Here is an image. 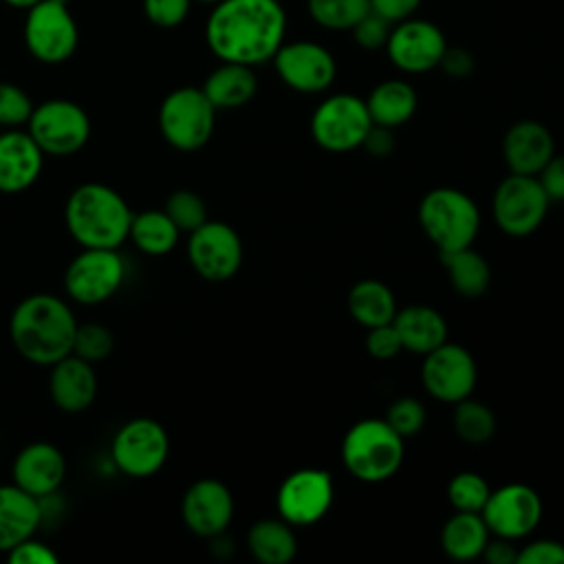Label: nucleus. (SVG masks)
<instances>
[{
    "mask_svg": "<svg viewBox=\"0 0 564 564\" xmlns=\"http://www.w3.org/2000/svg\"><path fill=\"white\" fill-rule=\"evenodd\" d=\"M170 454L165 427L148 416L132 419L119 427L110 445L115 467L130 478H148L156 474Z\"/></svg>",
    "mask_w": 564,
    "mask_h": 564,
    "instance_id": "nucleus-11",
    "label": "nucleus"
},
{
    "mask_svg": "<svg viewBox=\"0 0 564 564\" xmlns=\"http://www.w3.org/2000/svg\"><path fill=\"white\" fill-rule=\"evenodd\" d=\"M489 564H513L518 560V549L513 544V540H507V538H500V535H489L485 549H482V555Z\"/></svg>",
    "mask_w": 564,
    "mask_h": 564,
    "instance_id": "nucleus-49",
    "label": "nucleus"
},
{
    "mask_svg": "<svg viewBox=\"0 0 564 564\" xmlns=\"http://www.w3.org/2000/svg\"><path fill=\"white\" fill-rule=\"evenodd\" d=\"M549 196L538 176L511 174L502 178L491 198V214L498 229L513 238L531 236L546 218Z\"/></svg>",
    "mask_w": 564,
    "mask_h": 564,
    "instance_id": "nucleus-7",
    "label": "nucleus"
},
{
    "mask_svg": "<svg viewBox=\"0 0 564 564\" xmlns=\"http://www.w3.org/2000/svg\"><path fill=\"white\" fill-rule=\"evenodd\" d=\"M480 516L491 535L516 542L538 529L542 520V498L524 482H507L489 491Z\"/></svg>",
    "mask_w": 564,
    "mask_h": 564,
    "instance_id": "nucleus-15",
    "label": "nucleus"
},
{
    "mask_svg": "<svg viewBox=\"0 0 564 564\" xmlns=\"http://www.w3.org/2000/svg\"><path fill=\"white\" fill-rule=\"evenodd\" d=\"M44 163V152L29 132L9 128L0 132V192L18 194L29 189Z\"/></svg>",
    "mask_w": 564,
    "mask_h": 564,
    "instance_id": "nucleus-22",
    "label": "nucleus"
},
{
    "mask_svg": "<svg viewBox=\"0 0 564 564\" xmlns=\"http://www.w3.org/2000/svg\"><path fill=\"white\" fill-rule=\"evenodd\" d=\"M48 390L53 403L70 414L84 412L97 397V375L93 364L70 352L51 366Z\"/></svg>",
    "mask_w": 564,
    "mask_h": 564,
    "instance_id": "nucleus-23",
    "label": "nucleus"
},
{
    "mask_svg": "<svg viewBox=\"0 0 564 564\" xmlns=\"http://www.w3.org/2000/svg\"><path fill=\"white\" fill-rule=\"evenodd\" d=\"M286 33L280 0H220L214 4L205 42L220 62L258 66L273 59Z\"/></svg>",
    "mask_w": 564,
    "mask_h": 564,
    "instance_id": "nucleus-1",
    "label": "nucleus"
},
{
    "mask_svg": "<svg viewBox=\"0 0 564 564\" xmlns=\"http://www.w3.org/2000/svg\"><path fill=\"white\" fill-rule=\"evenodd\" d=\"M419 225L438 253L454 251L474 245L480 209L463 189L434 187L419 203Z\"/></svg>",
    "mask_w": 564,
    "mask_h": 564,
    "instance_id": "nucleus-5",
    "label": "nucleus"
},
{
    "mask_svg": "<svg viewBox=\"0 0 564 564\" xmlns=\"http://www.w3.org/2000/svg\"><path fill=\"white\" fill-rule=\"evenodd\" d=\"M370 126L372 119L366 99L350 93L326 97L311 115V137L328 152H350L361 148Z\"/></svg>",
    "mask_w": 564,
    "mask_h": 564,
    "instance_id": "nucleus-8",
    "label": "nucleus"
},
{
    "mask_svg": "<svg viewBox=\"0 0 564 564\" xmlns=\"http://www.w3.org/2000/svg\"><path fill=\"white\" fill-rule=\"evenodd\" d=\"M247 546L260 564H289L297 553V538L286 520L264 518L249 527Z\"/></svg>",
    "mask_w": 564,
    "mask_h": 564,
    "instance_id": "nucleus-29",
    "label": "nucleus"
},
{
    "mask_svg": "<svg viewBox=\"0 0 564 564\" xmlns=\"http://www.w3.org/2000/svg\"><path fill=\"white\" fill-rule=\"evenodd\" d=\"M11 474L20 489L42 500L62 485L66 476V460L55 445L35 441L18 452Z\"/></svg>",
    "mask_w": 564,
    "mask_h": 564,
    "instance_id": "nucleus-21",
    "label": "nucleus"
},
{
    "mask_svg": "<svg viewBox=\"0 0 564 564\" xmlns=\"http://www.w3.org/2000/svg\"><path fill=\"white\" fill-rule=\"evenodd\" d=\"M366 106L372 123L394 130L414 117L419 97L412 84L403 79H386L370 90V95L366 97Z\"/></svg>",
    "mask_w": 564,
    "mask_h": 564,
    "instance_id": "nucleus-28",
    "label": "nucleus"
},
{
    "mask_svg": "<svg viewBox=\"0 0 564 564\" xmlns=\"http://www.w3.org/2000/svg\"><path fill=\"white\" fill-rule=\"evenodd\" d=\"M194 0H143L145 18L159 29L178 26L192 7Z\"/></svg>",
    "mask_w": 564,
    "mask_h": 564,
    "instance_id": "nucleus-41",
    "label": "nucleus"
},
{
    "mask_svg": "<svg viewBox=\"0 0 564 564\" xmlns=\"http://www.w3.org/2000/svg\"><path fill=\"white\" fill-rule=\"evenodd\" d=\"M216 108L203 93V88L183 86L165 95L159 106V130L163 139L181 150H200L214 134Z\"/></svg>",
    "mask_w": 564,
    "mask_h": 564,
    "instance_id": "nucleus-6",
    "label": "nucleus"
},
{
    "mask_svg": "<svg viewBox=\"0 0 564 564\" xmlns=\"http://www.w3.org/2000/svg\"><path fill=\"white\" fill-rule=\"evenodd\" d=\"M421 381L430 397L443 403H458L471 397L478 368L471 352L454 341H443L427 355H423Z\"/></svg>",
    "mask_w": 564,
    "mask_h": 564,
    "instance_id": "nucleus-14",
    "label": "nucleus"
},
{
    "mask_svg": "<svg viewBox=\"0 0 564 564\" xmlns=\"http://www.w3.org/2000/svg\"><path fill=\"white\" fill-rule=\"evenodd\" d=\"M447 48L443 31L427 20L408 18L392 24L386 53L390 62L403 73H427L438 68V62Z\"/></svg>",
    "mask_w": 564,
    "mask_h": 564,
    "instance_id": "nucleus-18",
    "label": "nucleus"
},
{
    "mask_svg": "<svg viewBox=\"0 0 564 564\" xmlns=\"http://www.w3.org/2000/svg\"><path fill=\"white\" fill-rule=\"evenodd\" d=\"M7 555L11 564H57L59 560L48 544L33 540V535L15 544L11 551H7Z\"/></svg>",
    "mask_w": 564,
    "mask_h": 564,
    "instance_id": "nucleus-44",
    "label": "nucleus"
},
{
    "mask_svg": "<svg viewBox=\"0 0 564 564\" xmlns=\"http://www.w3.org/2000/svg\"><path fill=\"white\" fill-rule=\"evenodd\" d=\"M438 68H443V73L454 79H463L474 73V55L467 48L447 44V48L438 62Z\"/></svg>",
    "mask_w": 564,
    "mask_h": 564,
    "instance_id": "nucleus-46",
    "label": "nucleus"
},
{
    "mask_svg": "<svg viewBox=\"0 0 564 564\" xmlns=\"http://www.w3.org/2000/svg\"><path fill=\"white\" fill-rule=\"evenodd\" d=\"M115 348L112 333L101 324H77L73 352L79 355L86 361H101L106 359Z\"/></svg>",
    "mask_w": 564,
    "mask_h": 564,
    "instance_id": "nucleus-37",
    "label": "nucleus"
},
{
    "mask_svg": "<svg viewBox=\"0 0 564 564\" xmlns=\"http://www.w3.org/2000/svg\"><path fill=\"white\" fill-rule=\"evenodd\" d=\"M2 2H7L9 7H15V9H29V7L37 4L40 0H2Z\"/></svg>",
    "mask_w": 564,
    "mask_h": 564,
    "instance_id": "nucleus-50",
    "label": "nucleus"
},
{
    "mask_svg": "<svg viewBox=\"0 0 564 564\" xmlns=\"http://www.w3.org/2000/svg\"><path fill=\"white\" fill-rule=\"evenodd\" d=\"M123 275L126 267L117 249L84 247V251L70 260L64 273V286L70 300L95 306L117 293Z\"/></svg>",
    "mask_w": 564,
    "mask_h": 564,
    "instance_id": "nucleus-13",
    "label": "nucleus"
},
{
    "mask_svg": "<svg viewBox=\"0 0 564 564\" xmlns=\"http://www.w3.org/2000/svg\"><path fill=\"white\" fill-rule=\"evenodd\" d=\"M163 212L172 218V223L178 227V231H187V234H192L205 220H209L205 200L192 189L172 192L165 200Z\"/></svg>",
    "mask_w": 564,
    "mask_h": 564,
    "instance_id": "nucleus-36",
    "label": "nucleus"
},
{
    "mask_svg": "<svg viewBox=\"0 0 564 564\" xmlns=\"http://www.w3.org/2000/svg\"><path fill=\"white\" fill-rule=\"evenodd\" d=\"M194 2H207V4H216V2H220V0H194Z\"/></svg>",
    "mask_w": 564,
    "mask_h": 564,
    "instance_id": "nucleus-51",
    "label": "nucleus"
},
{
    "mask_svg": "<svg viewBox=\"0 0 564 564\" xmlns=\"http://www.w3.org/2000/svg\"><path fill=\"white\" fill-rule=\"evenodd\" d=\"M538 178L551 203H564V154H553Z\"/></svg>",
    "mask_w": 564,
    "mask_h": 564,
    "instance_id": "nucleus-45",
    "label": "nucleus"
},
{
    "mask_svg": "<svg viewBox=\"0 0 564 564\" xmlns=\"http://www.w3.org/2000/svg\"><path fill=\"white\" fill-rule=\"evenodd\" d=\"M79 42L77 22L66 0H40L26 9L24 44L42 64L66 62Z\"/></svg>",
    "mask_w": 564,
    "mask_h": 564,
    "instance_id": "nucleus-9",
    "label": "nucleus"
},
{
    "mask_svg": "<svg viewBox=\"0 0 564 564\" xmlns=\"http://www.w3.org/2000/svg\"><path fill=\"white\" fill-rule=\"evenodd\" d=\"M425 405L414 397H401L390 403L386 412V423L403 438L414 436L425 425Z\"/></svg>",
    "mask_w": 564,
    "mask_h": 564,
    "instance_id": "nucleus-38",
    "label": "nucleus"
},
{
    "mask_svg": "<svg viewBox=\"0 0 564 564\" xmlns=\"http://www.w3.org/2000/svg\"><path fill=\"white\" fill-rule=\"evenodd\" d=\"M361 148H364L368 154H372L375 159H386V156H390L392 150H394V134H392V128L372 123L370 130H368L366 137H364Z\"/></svg>",
    "mask_w": 564,
    "mask_h": 564,
    "instance_id": "nucleus-48",
    "label": "nucleus"
},
{
    "mask_svg": "<svg viewBox=\"0 0 564 564\" xmlns=\"http://www.w3.org/2000/svg\"><path fill=\"white\" fill-rule=\"evenodd\" d=\"M75 333L77 319L70 306L51 293L24 297L9 319V335L15 350L37 366H53L70 355Z\"/></svg>",
    "mask_w": 564,
    "mask_h": 564,
    "instance_id": "nucleus-2",
    "label": "nucleus"
},
{
    "mask_svg": "<svg viewBox=\"0 0 564 564\" xmlns=\"http://www.w3.org/2000/svg\"><path fill=\"white\" fill-rule=\"evenodd\" d=\"M441 262L447 271L452 289L463 297H478L489 289L491 269L489 262L471 247L443 251Z\"/></svg>",
    "mask_w": 564,
    "mask_h": 564,
    "instance_id": "nucleus-31",
    "label": "nucleus"
},
{
    "mask_svg": "<svg viewBox=\"0 0 564 564\" xmlns=\"http://www.w3.org/2000/svg\"><path fill=\"white\" fill-rule=\"evenodd\" d=\"M40 498L26 494L15 482L0 485V551H11L22 540L31 538L42 524Z\"/></svg>",
    "mask_w": 564,
    "mask_h": 564,
    "instance_id": "nucleus-24",
    "label": "nucleus"
},
{
    "mask_svg": "<svg viewBox=\"0 0 564 564\" xmlns=\"http://www.w3.org/2000/svg\"><path fill=\"white\" fill-rule=\"evenodd\" d=\"M273 66L278 77L291 90L304 95L324 93L337 75L333 53L311 40L282 42V46L273 55Z\"/></svg>",
    "mask_w": 564,
    "mask_h": 564,
    "instance_id": "nucleus-17",
    "label": "nucleus"
},
{
    "mask_svg": "<svg viewBox=\"0 0 564 564\" xmlns=\"http://www.w3.org/2000/svg\"><path fill=\"white\" fill-rule=\"evenodd\" d=\"M313 22L328 31H350L366 13H370V0H306Z\"/></svg>",
    "mask_w": 564,
    "mask_h": 564,
    "instance_id": "nucleus-34",
    "label": "nucleus"
},
{
    "mask_svg": "<svg viewBox=\"0 0 564 564\" xmlns=\"http://www.w3.org/2000/svg\"><path fill=\"white\" fill-rule=\"evenodd\" d=\"M31 97L15 84L0 82V128H18L33 112Z\"/></svg>",
    "mask_w": 564,
    "mask_h": 564,
    "instance_id": "nucleus-39",
    "label": "nucleus"
},
{
    "mask_svg": "<svg viewBox=\"0 0 564 564\" xmlns=\"http://www.w3.org/2000/svg\"><path fill=\"white\" fill-rule=\"evenodd\" d=\"M390 31H392V24L388 20H383L381 15L377 13H366L352 29V40L357 42V46L366 48V51H379V48H386L388 44V37H390Z\"/></svg>",
    "mask_w": 564,
    "mask_h": 564,
    "instance_id": "nucleus-40",
    "label": "nucleus"
},
{
    "mask_svg": "<svg viewBox=\"0 0 564 564\" xmlns=\"http://www.w3.org/2000/svg\"><path fill=\"white\" fill-rule=\"evenodd\" d=\"M256 90L258 77L253 73V66L236 62H223L207 75L203 84V93L216 110L240 108L253 99Z\"/></svg>",
    "mask_w": 564,
    "mask_h": 564,
    "instance_id": "nucleus-26",
    "label": "nucleus"
},
{
    "mask_svg": "<svg viewBox=\"0 0 564 564\" xmlns=\"http://www.w3.org/2000/svg\"><path fill=\"white\" fill-rule=\"evenodd\" d=\"M178 227L172 218L161 209H145L141 214H132L128 238L134 247L148 256H165L178 242Z\"/></svg>",
    "mask_w": 564,
    "mask_h": 564,
    "instance_id": "nucleus-32",
    "label": "nucleus"
},
{
    "mask_svg": "<svg viewBox=\"0 0 564 564\" xmlns=\"http://www.w3.org/2000/svg\"><path fill=\"white\" fill-rule=\"evenodd\" d=\"M405 456L403 436L386 419H361L341 438V460L348 474L361 482H383L392 478Z\"/></svg>",
    "mask_w": 564,
    "mask_h": 564,
    "instance_id": "nucleus-4",
    "label": "nucleus"
},
{
    "mask_svg": "<svg viewBox=\"0 0 564 564\" xmlns=\"http://www.w3.org/2000/svg\"><path fill=\"white\" fill-rule=\"evenodd\" d=\"M335 498L333 476L326 469L302 467L291 471L278 487L275 507L291 527H308L319 522Z\"/></svg>",
    "mask_w": 564,
    "mask_h": 564,
    "instance_id": "nucleus-12",
    "label": "nucleus"
},
{
    "mask_svg": "<svg viewBox=\"0 0 564 564\" xmlns=\"http://www.w3.org/2000/svg\"><path fill=\"white\" fill-rule=\"evenodd\" d=\"M489 529L476 511H454L441 529V549L456 562H469L482 555Z\"/></svg>",
    "mask_w": 564,
    "mask_h": 564,
    "instance_id": "nucleus-27",
    "label": "nucleus"
},
{
    "mask_svg": "<svg viewBox=\"0 0 564 564\" xmlns=\"http://www.w3.org/2000/svg\"><path fill=\"white\" fill-rule=\"evenodd\" d=\"M0 132H2V130H0Z\"/></svg>",
    "mask_w": 564,
    "mask_h": 564,
    "instance_id": "nucleus-52",
    "label": "nucleus"
},
{
    "mask_svg": "<svg viewBox=\"0 0 564 564\" xmlns=\"http://www.w3.org/2000/svg\"><path fill=\"white\" fill-rule=\"evenodd\" d=\"M452 423L456 436L467 445H482L496 432V416L491 408L471 397L454 403Z\"/></svg>",
    "mask_w": 564,
    "mask_h": 564,
    "instance_id": "nucleus-33",
    "label": "nucleus"
},
{
    "mask_svg": "<svg viewBox=\"0 0 564 564\" xmlns=\"http://www.w3.org/2000/svg\"><path fill=\"white\" fill-rule=\"evenodd\" d=\"M26 132L44 154L68 156L82 150L90 137L86 110L68 99H48L33 108Z\"/></svg>",
    "mask_w": 564,
    "mask_h": 564,
    "instance_id": "nucleus-10",
    "label": "nucleus"
},
{
    "mask_svg": "<svg viewBox=\"0 0 564 564\" xmlns=\"http://www.w3.org/2000/svg\"><path fill=\"white\" fill-rule=\"evenodd\" d=\"M346 304L350 317L364 328L388 324L397 315V300L392 289L375 278L355 282L348 291Z\"/></svg>",
    "mask_w": 564,
    "mask_h": 564,
    "instance_id": "nucleus-30",
    "label": "nucleus"
},
{
    "mask_svg": "<svg viewBox=\"0 0 564 564\" xmlns=\"http://www.w3.org/2000/svg\"><path fill=\"white\" fill-rule=\"evenodd\" d=\"M187 258L200 278L225 282L234 278L242 264V240L231 225L205 220L189 234Z\"/></svg>",
    "mask_w": 564,
    "mask_h": 564,
    "instance_id": "nucleus-16",
    "label": "nucleus"
},
{
    "mask_svg": "<svg viewBox=\"0 0 564 564\" xmlns=\"http://www.w3.org/2000/svg\"><path fill=\"white\" fill-rule=\"evenodd\" d=\"M553 154V134L535 119H520L511 123L502 137V156L511 174L538 176Z\"/></svg>",
    "mask_w": 564,
    "mask_h": 564,
    "instance_id": "nucleus-20",
    "label": "nucleus"
},
{
    "mask_svg": "<svg viewBox=\"0 0 564 564\" xmlns=\"http://www.w3.org/2000/svg\"><path fill=\"white\" fill-rule=\"evenodd\" d=\"M181 516L185 527L200 538H218L234 518V496L225 482L200 478L187 487Z\"/></svg>",
    "mask_w": 564,
    "mask_h": 564,
    "instance_id": "nucleus-19",
    "label": "nucleus"
},
{
    "mask_svg": "<svg viewBox=\"0 0 564 564\" xmlns=\"http://www.w3.org/2000/svg\"><path fill=\"white\" fill-rule=\"evenodd\" d=\"M68 234L82 247L119 249L130 234L132 212L123 196L104 183L75 187L64 207Z\"/></svg>",
    "mask_w": 564,
    "mask_h": 564,
    "instance_id": "nucleus-3",
    "label": "nucleus"
},
{
    "mask_svg": "<svg viewBox=\"0 0 564 564\" xmlns=\"http://www.w3.org/2000/svg\"><path fill=\"white\" fill-rule=\"evenodd\" d=\"M366 330H368L366 350L372 359L388 361V359H394L403 350L399 333H397L392 322L381 324V326H372V328H366Z\"/></svg>",
    "mask_w": 564,
    "mask_h": 564,
    "instance_id": "nucleus-42",
    "label": "nucleus"
},
{
    "mask_svg": "<svg viewBox=\"0 0 564 564\" xmlns=\"http://www.w3.org/2000/svg\"><path fill=\"white\" fill-rule=\"evenodd\" d=\"M403 350L427 355L443 341H447V322L445 317L425 304H410L403 308H397V315L392 319Z\"/></svg>",
    "mask_w": 564,
    "mask_h": 564,
    "instance_id": "nucleus-25",
    "label": "nucleus"
},
{
    "mask_svg": "<svg viewBox=\"0 0 564 564\" xmlns=\"http://www.w3.org/2000/svg\"><path fill=\"white\" fill-rule=\"evenodd\" d=\"M516 564H564V544L542 538L518 549Z\"/></svg>",
    "mask_w": 564,
    "mask_h": 564,
    "instance_id": "nucleus-43",
    "label": "nucleus"
},
{
    "mask_svg": "<svg viewBox=\"0 0 564 564\" xmlns=\"http://www.w3.org/2000/svg\"><path fill=\"white\" fill-rule=\"evenodd\" d=\"M491 487L476 471H458L447 485V500L456 511H476L480 513Z\"/></svg>",
    "mask_w": 564,
    "mask_h": 564,
    "instance_id": "nucleus-35",
    "label": "nucleus"
},
{
    "mask_svg": "<svg viewBox=\"0 0 564 564\" xmlns=\"http://www.w3.org/2000/svg\"><path fill=\"white\" fill-rule=\"evenodd\" d=\"M423 0H370V11L388 20L390 24H397L401 20H408L414 15Z\"/></svg>",
    "mask_w": 564,
    "mask_h": 564,
    "instance_id": "nucleus-47",
    "label": "nucleus"
}]
</instances>
